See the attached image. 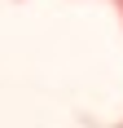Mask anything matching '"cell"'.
<instances>
[{
	"mask_svg": "<svg viewBox=\"0 0 123 128\" xmlns=\"http://www.w3.org/2000/svg\"><path fill=\"white\" fill-rule=\"evenodd\" d=\"M114 9H119V18H123V0H114ZM119 128H123V124H119Z\"/></svg>",
	"mask_w": 123,
	"mask_h": 128,
	"instance_id": "6da1fadb",
	"label": "cell"
}]
</instances>
